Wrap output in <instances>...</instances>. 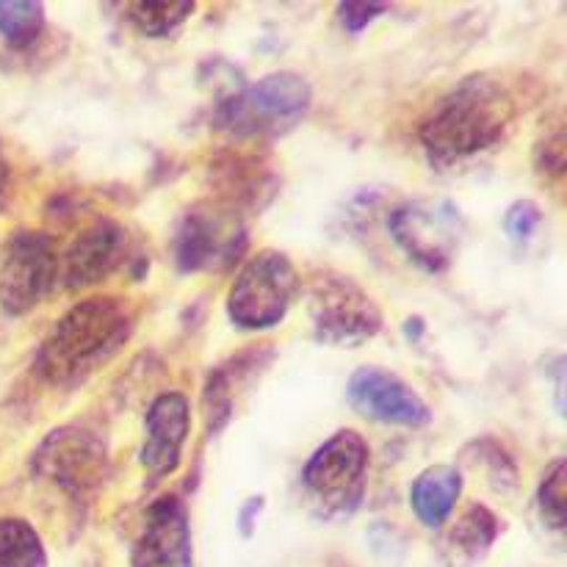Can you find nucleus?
Masks as SVG:
<instances>
[{"label": "nucleus", "instance_id": "nucleus-1", "mask_svg": "<svg viewBox=\"0 0 567 567\" xmlns=\"http://www.w3.org/2000/svg\"><path fill=\"white\" fill-rule=\"evenodd\" d=\"M518 116V100L502 78L471 75L426 116L421 144L437 164L471 158L502 142Z\"/></svg>", "mask_w": 567, "mask_h": 567}, {"label": "nucleus", "instance_id": "nucleus-2", "mask_svg": "<svg viewBox=\"0 0 567 567\" xmlns=\"http://www.w3.org/2000/svg\"><path fill=\"white\" fill-rule=\"evenodd\" d=\"M131 330L133 316L122 299H83L55 321L39 347L33 369L53 388L78 385L125 347Z\"/></svg>", "mask_w": 567, "mask_h": 567}, {"label": "nucleus", "instance_id": "nucleus-3", "mask_svg": "<svg viewBox=\"0 0 567 567\" xmlns=\"http://www.w3.org/2000/svg\"><path fill=\"white\" fill-rule=\"evenodd\" d=\"M310 97L313 92L302 75L275 72L221 100L216 125L236 138H277L302 122Z\"/></svg>", "mask_w": 567, "mask_h": 567}, {"label": "nucleus", "instance_id": "nucleus-4", "mask_svg": "<svg viewBox=\"0 0 567 567\" xmlns=\"http://www.w3.org/2000/svg\"><path fill=\"white\" fill-rule=\"evenodd\" d=\"M299 277L291 260L277 249H264L238 271L227 297V313L241 330H269L286 319Z\"/></svg>", "mask_w": 567, "mask_h": 567}, {"label": "nucleus", "instance_id": "nucleus-5", "mask_svg": "<svg viewBox=\"0 0 567 567\" xmlns=\"http://www.w3.org/2000/svg\"><path fill=\"white\" fill-rule=\"evenodd\" d=\"M31 471L72 502H86L109 480V449L86 426H61L39 443Z\"/></svg>", "mask_w": 567, "mask_h": 567}, {"label": "nucleus", "instance_id": "nucleus-6", "mask_svg": "<svg viewBox=\"0 0 567 567\" xmlns=\"http://www.w3.org/2000/svg\"><path fill=\"white\" fill-rule=\"evenodd\" d=\"M369 446L354 430H341L321 443L302 471V482L327 515H349L363 502Z\"/></svg>", "mask_w": 567, "mask_h": 567}, {"label": "nucleus", "instance_id": "nucleus-7", "mask_svg": "<svg viewBox=\"0 0 567 567\" xmlns=\"http://www.w3.org/2000/svg\"><path fill=\"white\" fill-rule=\"evenodd\" d=\"M316 338L324 343H360L382 327V310L363 288L336 271H319L308 293Z\"/></svg>", "mask_w": 567, "mask_h": 567}, {"label": "nucleus", "instance_id": "nucleus-8", "mask_svg": "<svg viewBox=\"0 0 567 567\" xmlns=\"http://www.w3.org/2000/svg\"><path fill=\"white\" fill-rule=\"evenodd\" d=\"M61 260L53 238L44 233H14L0 249V305L20 316L53 293Z\"/></svg>", "mask_w": 567, "mask_h": 567}, {"label": "nucleus", "instance_id": "nucleus-9", "mask_svg": "<svg viewBox=\"0 0 567 567\" xmlns=\"http://www.w3.org/2000/svg\"><path fill=\"white\" fill-rule=\"evenodd\" d=\"M247 230L227 205H197L181 221L175 260L181 271H225L241 258Z\"/></svg>", "mask_w": 567, "mask_h": 567}, {"label": "nucleus", "instance_id": "nucleus-10", "mask_svg": "<svg viewBox=\"0 0 567 567\" xmlns=\"http://www.w3.org/2000/svg\"><path fill=\"white\" fill-rule=\"evenodd\" d=\"M393 241L424 271H446L460 247V216L452 205L404 203L388 221Z\"/></svg>", "mask_w": 567, "mask_h": 567}, {"label": "nucleus", "instance_id": "nucleus-11", "mask_svg": "<svg viewBox=\"0 0 567 567\" xmlns=\"http://www.w3.org/2000/svg\"><path fill=\"white\" fill-rule=\"evenodd\" d=\"M349 404L358 410L363 419L377 424L391 426H426L430 424V408L424 399L402 380L377 365L358 369L349 380Z\"/></svg>", "mask_w": 567, "mask_h": 567}, {"label": "nucleus", "instance_id": "nucleus-12", "mask_svg": "<svg viewBox=\"0 0 567 567\" xmlns=\"http://www.w3.org/2000/svg\"><path fill=\"white\" fill-rule=\"evenodd\" d=\"M131 567H194L188 515L175 496L158 498L147 509Z\"/></svg>", "mask_w": 567, "mask_h": 567}, {"label": "nucleus", "instance_id": "nucleus-13", "mask_svg": "<svg viewBox=\"0 0 567 567\" xmlns=\"http://www.w3.org/2000/svg\"><path fill=\"white\" fill-rule=\"evenodd\" d=\"M127 258V233L114 219H100L75 238L66 252L61 277L70 291L92 288L122 269Z\"/></svg>", "mask_w": 567, "mask_h": 567}, {"label": "nucleus", "instance_id": "nucleus-14", "mask_svg": "<svg viewBox=\"0 0 567 567\" xmlns=\"http://www.w3.org/2000/svg\"><path fill=\"white\" fill-rule=\"evenodd\" d=\"M188 430H192V408L183 393H161L150 404L147 421H144L142 465L153 480L175 474Z\"/></svg>", "mask_w": 567, "mask_h": 567}, {"label": "nucleus", "instance_id": "nucleus-15", "mask_svg": "<svg viewBox=\"0 0 567 567\" xmlns=\"http://www.w3.org/2000/svg\"><path fill=\"white\" fill-rule=\"evenodd\" d=\"M463 493V474L454 465H430L410 487V507L426 529H441L452 518Z\"/></svg>", "mask_w": 567, "mask_h": 567}, {"label": "nucleus", "instance_id": "nucleus-16", "mask_svg": "<svg viewBox=\"0 0 567 567\" xmlns=\"http://www.w3.org/2000/svg\"><path fill=\"white\" fill-rule=\"evenodd\" d=\"M498 537V518L485 507L474 504L468 513L446 532L441 540V557L449 567H474L485 559Z\"/></svg>", "mask_w": 567, "mask_h": 567}, {"label": "nucleus", "instance_id": "nucleus-17", "mask_svg": "<svg viewBox=\"0 0 567 567\" xmlns=\"http://www.w3.org/2000/svg\"><path fill=\"white\" fill-rule=\"evenodd\" d=\"M0 567H48L42 537L28 520L0 518Z\"/></svg>", "mask_w": 567, "mask_h": 567}, {"label": "nucleus", "instance_id": "nucleus-18", "mask_svg": "<svg viewBox=\"0 0 567 567\" xmlns=\"http://www.w3.org/2000/svg\"><path fill=\"white\" fill-rule=\"evenodd\" d=\"M44 28L42 3L33 0H0V37L11 48H31Z\"/></svg>", "mask_w": 567, "mask_h": 567}, {"label": "nucleus", "instance_id": "nucleus-19", "mask_svg": "<svg viewBox=\"0 0 567 567\" xmlns=\"http://www.w3.org/2000/svg\"><path fill=\"white\" fill-rule=\"evenodd\" d=\"M194 9H197L194 3H166V0L147 3L144 0V3L125 6V17L144 37H169L172 31H177L194 14Z\"/></svg>", "mask_w": 567, "mask_h": 567}, {"label": "nucleus", "instance_id": "nucleus-20", "mask_svg": "<svg viewBox=\"0 0 567 567\" xmlns=\"http://www.w3.org/2000/svg\"><path fill=\"white\" fill-rule=\"evenodd\" d=\"M537 502H540L543 518L554 532H563L565 526V460H554L551 468L546 471L537 491Z\"/></svg>", "mask_w": 567, "mask_h": 567}, {"label": "nucleus", "instance_id": "nucleus-21", "mask_svg": "<svg viewBox=\"0 0 567 567\" xmlns=\"http://www.w3.org/2000/svg\"><path fill=\"white\" fill-rule=\"evenodd\" d=\"M203 413L208 432H219L221 426L230 421L233 413V393H230V380H227L225 371H214L205 382L203 393Z\"/></svg>", "mask_w": 567, "mask_h": 567}, {"label": "nucleus", "instance_id": "nucleus-22", "mask_svg": "<svg viewBox=\"0 0 567 567\" xmlns=\"http://www.w3.org/2000/svg\"><path fill=\"white\" fill-rule=\"evenodd\" d=\"M540 208H537L532 199H518V203L507 210V216H504V230H507V236L513 238V241H529L537 233V227H540Z\"/></svg>", "mask_w": 567, "mask_h": 567}, {"label": "nucleus", "instance_id": "nucleus-23", "mask_svg": "<svg viewBox=\"0 0 567 567\" xmlns=\"http://www.w3.org/2000/svg\"><path fill=\"white\" fill-rule=\"evenodd\" d=\"M388 6L382 3H360V0H354V3H341L338 6V20H341V25L347 28V31L358 33L363 31L369 22H374L377 17L385 14Z\"/></svg>", "mask_w": 567, "mask_h": 567}, {"label": "nucleus", "instance_id": "nucleus-24", "mask_svg": "<svg viewBox=\"0 0 567 567\" xmlns=\"http://www.w3.org/2000/svg\"><path fill=\"white\" fill-rule=\"evenodd\" d=\"M537 161L543 164V172H548V175H554V177H563V169H565V136H563V131H557L551 138H548L546 155H537Z\"/></svg>", "mask_w": 567, "mask_h": 567}, {"label": "nucleus", "instance_id": "nucleus-25", "mask_svg": "<svg viewBox=\"0 0 567 567\" xmlns=\"http://www.w3.org/2000/svg\"><path fill=\"white\" fill-rule=\"evenodd\" d=\"M9 177H11L9 161H6V155H3V147H0V203H3V197H6V188H9Z\"/></svg>", "mask_w": 567, "mask_h": 567}]
</instances>
